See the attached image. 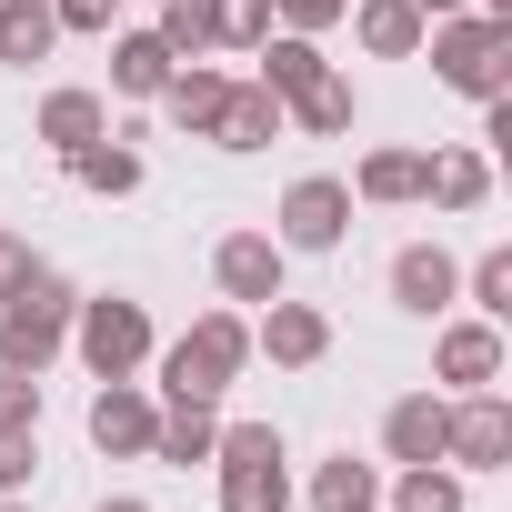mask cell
Segmentation results:
<instances>
[{
    "label": "cell",
    "instance_id": "1",
    "mask_svg": "<svg viewBox=\"0 0 512 512\" xmlns=\"http://www.w3.org/2000/svg\"><path fill=\"white\" fill-rule=\"evenodd\" d=\"M61 322H71V292H61L51 272H21L11 312H0V372H41V362L61 352Z\"/></svg>",
    "mask_w": 512,
    "mask_h": 512
},
{
    "label": "cell",
    "instance_id": "2",
    "mask_svg": "<svg viewBox=\"0 0 512 512\" xmlns=\"http://www.w3.org/2000/svg\"><path fill=\"white\" fill-rule=\"evenodd\" d=\"M221 462H231V482H221L231 512H282V442L272 432H231Z\"/></svg>",
    "mask_w": 512,
    "mask_h": 512
},
{
    "label": "cell",
    "instance_id": "3",
    "mask_svg": "<svg viewBox=\"0 0 512 512\" xmlns=\"http://www.w3.org/2000/svg\"><path fill=\"white\" fill-rule=\"evenodd\" d=\"M432 61H442L452 91H482V101L502 91V31H492V21H452V31L432 41Z\"/></svg>",
    "mask_w": 512,
    "mask_h": 512
},
{
    "label": "cell",
    "instance_id": "4",
    "mask_svg": "<svg viewBox=\"0 0 512 512\" xmlns=\"http://www.w3.org/2000/svg\"><path fill=\"white\" fill-rule=\"evenodd\" d=\"M231 362H241V322H201V332L171 352V402H211Z\"/></svg>",
    "mask_w": 512,
    "mask_h": 512
},
{
    "label": "cell",
    "instance_id": "5",
    "mask_svg": "<svg viewBox=\"0 0 512 512\" xmlns=\"http://www.w3.org/2000/svg\"><path fill=\"white\" fill-rule=\"evenodd\" d=\"M141 342H151L141 302H91V322H81V352H91V372H101V382H121V372L141 362Z\"/></svg>",
    "mask_w": 512,
    "mask_h": 512
},
{
    "label": "cell",
    "instance_id": "6",
    "mask_svg": "<svg viewBox=\"0 0 512 512\" xmlns=\"http://www.w3.org/2000/svg\"><path fill=\"white\" fill-rule=\"evenodd\" d=\"M342 221H352V191H342V181H302V191L282 201V231H292L302 251H322V241H342Z\"/></svg>",
    "mask_w": 512,
    "mask_h": 512
},
{
    "label": "cell",
    "instance_id": "7",
    "mask_svg": "<svg viewBox=\"0 0 512 512\" xmlns=\"http://www.w3.org/2000/svg\"><path fill=\"white\" fill-rule=\"evenodd\" d=\"M221 292L231 302H282V251L272 241H221Z\"/></svg>",
    "mask_w": 512,
    "mask_h": 512
},
{
    "label": "cell",
    "instance_id": "8",
    "mask_svg": "<svg viewBox=\"0 0 512 512\" xmlns=\"http://www.w3.org/2000/svg\"><path fill=\"white\" fill-rule=\"evenodd\" d=\"M151 432H161V422H151V402H141V392H121V382H111V392L91 402V442H101V452H141Z\"/></svg>",
    "mask_w": 512,
    "mask_h": 512
},
{
    "label": "cell",
    "instance_id": "9",
    "mask_svg": "<svg viewBox=\"0 0 512 512\" xmlns=\"http://www.w3.org/2000/svg\"><path fill=\"white\" fill-rule=\"evenodd\" d=\"M442 452H462V462H502V452H512V422H502V402H472V412L442 432Z\"/></svg>",
    "mask_w": 512,
    "mask_h": 512
},
{
    "label": "cell",
    "instance_id": "10",
    "mask_svg": "<svg viewBox=\"0 0 512 512\" xmlns=\"http://www.w3.org/2000/svg\"><path fill=\"white\" fill-rule=\"evenodd\" d=\"M392 292H402L412 312H442V302H452V262H442V251H402V262H392Z\"/></svg>",
    "mask_w": 512,
    "mask_h": 512
},
{
    "label": "cell",
    "instance_id": "11",
    "mask_svg": "<svg viewBox=\"0 0 512 512\" xmlns=\"http://www.w3.org/2000/svg\"><path fill=\"white\" fill-rule=\"evenodd\" d=\"M442 432H452V412H442V402H402V412H392V452H402V462H432V452H442Z\"/></svg>",
    "mask_w": 512,
    "mask_h": 512
},
{
    "label": "cell",
    "instance_id": "12",
    "mask_svg": "<svg viewBox=\"0 0 512 512\" xmlns=\"http://www.w3.org/2000/svg\"><path fill=\"white\" fill-rule=\"evenodd\" d=\"M51 11H41V0H11V11H0V61H41L51 51Z\"/></svg>",
    "mask_w": 512,
    "mask_h": 512
},
{
    "label": "cell",
    "instance_id": "13",
    "mask_svg": "<svg viewBox=\"0 0 512 512\" xmlns=\"http://www.w3.org/2000/svg\"><path fill=\"white\" fill-rule=\"evenodd\" d=\"M41 131H51L61 151H91V141H101V101H91V91H61V101L41 111Z\"/></svg>",
    "mask_w": 512,
    "mask_h": 512
},
{
    "label": "cell",
    "instance_id": "14",
    "mask_svg": "<svg viewBox=\"0 0 512 512\" xmlns=\"http://www.w3.org/2000/svg\"><path fill=\"white\" fill-rule=\"evenodd\" d=\"M211 131H221L231 151H262V141H272V101H262V91H241V101H221Z\"/></svg>",
    "mask_w": 512,
    "mask_h": 512
},
{
    "label": "cell",
    "instance_id": "15",
    "mask_svg": "<svg viewBox=\"0 0 512 512\" xmlns=\"http://www.w3.org/2000/svg\"><path fill=\"white\" fill-rule=\"evenodd\" d=\"M262 342H272V362H312V352H322V322L292 312V302H272V332H262Z\"/></svg>",
    "mask_w": 512,
    "mask_h": 512
},
{
    "label": "cell",
    "instance_id": "16",
    "mask_svg": "<svg viewBox=\"0 0 512 512\" xmlns=\"http://www.w3.org/2000/svg\"><path fill=\"white\" fill-rule=\"evenodd\" d=\"M151 442H161V452H171V462H201V452H211V442H221V432H211V412H201V402H181V412H171V422H161V432H151Z\"/></svg>",
    "mask_w": 512,
    "mask_h": 512
},
{
    "label": "cell",
    "instance_id": "17",
    "mask_svg": "<svg viewBox=\"0 0 512 512\" xmlns=\"http://www.w3.org/2000/svg\"><path fill=\"white\" fill-rule=\"evenodd\" d=\"M362 41H372V51H412V41H422L412 0H372V11H362Z\"/></svg>",
    "mask_w": 512,
    "mask_h": 512
},
{
    "label": "cell",
    "instance_id": "18",
    "mask_svg": "<svg viewBox=\"0 0 512 512\" xmlns=\"http://www.w3.org/2000/svg\"><path fill=\"white\" fill-rule=\"evenodd\" d=\"M111 71H121V91H171V51L161 41H121Z\"/></svg>",
    "mask_w": 512,
    "mask_h": 512
},
{
    "label": "cell",
    "instance_id": "19",
    "mask_svg": "<svg viewBox=\"0 0 512 512\" xmlns=\"http://www.w3.org/2000/svg\"><path fill=\"white\" fill-rule=\"evenodd\" d=\"M422 171H432V161H412V151H382V161L362 171V191H372V201H412V191H422Z\"/></svg>",
    "mask_w": 512,
    "mask_h": 512
},
{
    "label": "cell",
    "instance_id": "20",
    "mask_svg": "<svg viewBox=\"0 0 512 512\" xmlns=\"http://www.w3.org/2000/svg\"><path fill=\"white\" fill-rule=\"evenodd\" d=\"M492 362H502L492 332H452V342H442V372H452V382H492Z\"/></svg>",
    "mask_w": 512,
    "mask_h": 512
},
{
    "label": "cell",
    "instance_id": "21",
    "mask_svg": "<svg viewBox=\"0 0 512 512\" xmlns=\"http://www.w3.org/2000/svg\"><path fill=\"white\" fill-rule=\"evenodd\" d=\"M312 502H322V512H372V472H362V462H332V472L312 482Z\"/></svg>",
    "mask_w": 512,
    "mask_h": 512
},
{
    "label": "cell",
    "instance_id": "22",
    "mask_svg": "<svg viewBox=\"0 0 512 512\" xmlns=\"http://www.w3.org/2000/svg\"><path fill=\"white\" fill-rule=\"evenodd\" d=\"M221 101H231V91H221L211 71H191V81H171V111H181V121H201V131L221 121Z\"/></svg>",
    "mask_w": 512,
    "mask_h": 512
},
{
    "label": "cell",
    "instance_id": "23",
    "mask_svg": "<svg viewBox=\"0 0 512 512\" xmlns=\"http://www.w3.org/2000/svg\"><path fill=\"white\" fill-rule=\"evenodd\" d=\"M402 512H462V492H452V472H432V462H412V482H402Z\"/></svg>",
    "mask_w": 512,
    "mask_h": 512
},
{
    "label": "cell",
    "instance_id": "24",
    "mask_svg": "<svg viewBox=\"0 0 512 512\" xmlns=\"http://www.w3.org/2000/svg\"><path fill=\"white\" fill-rule=\"evenodd\" d=\"M211 41V0H171V21H161V51H201Z\"/></svg>",
    "mask_w": 512,
    "mask_h": 512
},
{
    "label": "cell",
    "instance_id": "25",
    "mask_svg": "<svg viewBox=\"0 0 512 512\" xmlns=\"http://www.w3.org/2000/svg\"><path fill=\"white\" fill-rule=\"evenodd\" d=\"M71 161H81V181H91V191H131V181H141V161H131V151H71Z\"/></svg>",
    "mask_w": 512,
    "mask_h": 512
},
{
    "label": "cell",
    "instance_id": "26",
    "mask_svg": "<svg viewBox=\"0 0 512 512\" xmlns=\"http://www.w3.org/2000/svg\"><path fill=\"white\" fill-rule=\"evenodd\" d=\"M262 21H272V0H211V31L231 41H262Z\"/></svg>",
    "mask_w": 512,
    "mask_h": 512
},
{
    "label": "cell",
    "instance_id": "27",
    "mask_svg": "<svg viewBox=\"0 0 512 512\" xmlns=\"http://www.w3.org/2000/svg\"><path fill=\"white\" fill-rule=\"evenodd\" d=\"M272 81H282V91H292V101H302V91H312V81H322V61H312V51H302V41H282V51H272Z\"/></svg>",
    "mask_w": 512,
    "mask_h": 512
},
{
    "label": "cell",
    "instance_id": "28",
    "mask_svg": "<svg viewBox=\"0 0 512 512\" xmlns=\"http://www.w3.org/2000/svg\"><path fill=\"white\" fill-rule=\"evenodd\" d=\"M422 191H442V201H482V161H442V171H422Z\"/></svg>",
    "mask_w": 512,
    "mask_h": 512
},
{
    "label": "cell",
    "instance_id": "29",
    "mask_svg": "<svg viewBox=\"0 0 512 512\" xmlns=\"http://www.w3.org/2000/svg\"><path fill=\"white\" fill-rule=\"evenodd\" d=\"M31 412H41V392L21 372H0V432H31Z\"/></svg>",
    "mask_w": 512,
    "mask_h": 512
},
{
    "label": "cell",
    "instance_id": "30",
    "mask_svg": "<svg viewBox=\"0 0 512 512\" xmlns=\"http://www.w3.org/2000/svg\"><path fill=\"white\" fill-rule=\"evenodd\" d=\"M472 302H482V312H512V262H502V251L472 272Z\"/></svg>",
    "mask_w": 512,
    "mask_h": 512
},
{
    "label": "cell",
    "instance_id": "31",
    "mask_svg": "<svg viewBox=\"0 0 512 512\" xmlns=\"http://www.w3.org/2000/svg\"><path fill=\"white\" fill-rule=\"evenodd\" d=\"M302 111H312L322 131H342V121H352V91H342V81H312V91H302Z\"/></svg>",
    "mask_w": 512,
    "mask_h": 512
},
{
    "label": "cell",
    "instance_id": "32",
    "mask_svg": "<svg viewBox=\"0 0 512 512\" xmlns=\"http://www.w3.org/2000/svg\"><path fill=\"white\" fill-rule=\"evenodd\" d=\"M21 472H31V442H21V432H0V492H11Z\"/></svg>",
    "mask_w": 512,
    "mask_h": 512
},
{
    "label": "cell",
    "instance_id": "33",
    "mask_svg": "<svg viewBox=\"0 0 512 512\" xmlns=\"http://www.w3.org/2000/svg\"><path fill=\"white\" fill-rule=\"evenodd\" d=\"M51 21H71V31H91V21H111V0H61Z\"/></svg>",
    "mask_w": 512,
    "mask_h": 512
},
{
    "label": "cell",
    "instance_id": "34",
    "mask_svg": "<svg viewBox=\"0 0 512 512\" xmlns=\"http://www.w3.org/2000/svg\"><path fill=\"white\" fill-rule=\"evenodd\" d=\"M21 272H31V262H21V241H0V302L21 292Z\"/></svg>",
    "mask_w": 512,
    "mask_h": 512
},
{
    "label": "cell",
    "instance_id": "35",
    "mask_svg": "<svg viewBox=\"0 0 512 512\" xmlns=\"http://www.w3.org/2000/svg\"><path fill=\"white\" fill-rule=\"evenodd\" d=\"M101 512H141V502H101Z\"/></svg>",
    "mask_w": 512,
    "mask_h": 512
},
{
    "label": "cell",
    "instance_id": "36",
    "mask_svg": "<svg viewBox=\"0 0 512 512\" xmlns=\"http://www.w3.org/2000/svg\"><path fill=\"white\" fill-rule=\"evenodd\" d=\"M422 11H452V0H422Z\"/></svg>",
    "mask_w": 512,
    "mask_h": 512
},
{
    "label": "cell",
    "instance_id": "37",
    "mask_svg": "<svg viewBox=\"0 0 512 512\" xmlns=\"http://www.w3.org/2000/svg\"><path fill=\"white\" fill-rule=\"evenodd\" d=\"M0 512H11V502H0Z\"/></svg>",
    "mask_w": 512,
    "mask_h": 512
}]
</instances>
